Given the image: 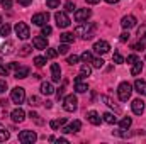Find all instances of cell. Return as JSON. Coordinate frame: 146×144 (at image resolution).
<instances>
[{"label": "cell", "mask_w": 146, "mask_h": 144, "mask_svg": "<svg viewBox=\"0 0 146 144\" xmlns=\"http://www.w3.org/2000/svg\"><path fill=\"white\" fill-rule=\"evenodd\" d=\"M76 34H80V36L83 37L85 41H90L92 37L95 36V24H92V22H82L78 27H76V31H75Z\"/></svg>", "instance_id": "6da1fadb"}, {"label": "cell", "mask_w": 146, "mask_h": 144, "mask_svg": "<svg viewBox=\"0 0 146 144\" xmlns=\"http://www.w3.org/2000/svg\"><path fill=\"white\" fill-rule=\"evenodd\" d=\"M131 93H133V85H131V83L122 81V83L117 87V95H119V100L127 102V100H129V97H131Z\"/></svg>", "instance_id": "7a4b0ae2"}, {"label": "cell", "mask_w": 146, "mask_h": 144, "mask_svg": "<svg viewBox=\"0 0 146 144\" xmlns=\"http://www.w3.org/2000/svg\"><path fill=\"white\" fill-rule=\"evenodd\" d=\"M78 107V98H76V95H66L65 97V100H63V108L66 110V112H75Z\"/></svg>", "instance_id": "3957f363"}, {"label": "cell", "mask_w": 146, "mask_h": 144, "mask_svg": "<svg viewBox=\"0 0 146 144\" xmlns=\"http://www.w3.org/2000/svg\"><path fill=\"white\" fill-rule=\"evenodd\" d=\"M10 100H12L14 104H22V102L26 100V90H24L22 87H15V88L12 90V93H10Z\"/></svg>", "instance_id": "277c9868"}, {"label": "cell", "mask_w": 146, "mask_h": 144, "mask_svg": "<svg viewBox=\"0 0 146 144\" xmlns=\"http://www.w3.org/2000/svg\"><path fill=\"white\" fill-rule=\"evenodd\" d=\"M54 20H56V26L58 27H61V29H65V27H68L70 26V17L66 15V12H56L54 14Z\"/></svg>", "instance_id": "5b68a950"}, {"label": "cell", "mask_w": 146, "mask_h": 144, "mask_svg": "<svg viewBox=\"0 0 146 144\" xmlns=\"http://www.w3.org/2000/svg\"><path fill=\"white\" fill-rule=\"evenodd\" d=\"M14 31H15L17 37H21V39H27V37L31 36L29 27H27V24H24V22H17L15 27H14Z\"/></svg>", "instance_id": "8992f818"}, {"label": "cell", "mask_w": 146, "mask_h": 144, "mask_svg": "<svg viewBox=\"0 0 146 144\" xmlns=\"http://www.w3.org/2000/svg\"><path fill=\"white\" fill-rule=\"evenodd\" d=\"M36 139H37V136L34 131H22L19 134V141L24 144H33V143H36Z\"/></svg>", "instance_id": "52a82bcc"}, {"label": "cell", "mask_w": 146, "mask_h": 144, "mask_svg": "<svg viewBox=\"0 0 146 144\" xmlns=\"http://www.w3.org/2000/svg\"><path fill=\"white\" fill-rule=\"evenodd\" d=\"M48 20H49V14L48 12H39L36 15H33V24H36V26H46L48 24Z\"/></svg>", "instance_id": "ba28073f"}, {"label": "cell", "mask_w": 146, "mask_h": 144, "mask_svg": "<svg viewBox=\"0 0 146 144\" xmlns=\"http://www.w3.org/2000/svg\"><path fill=\"white\" fill-rule=\"evenodd\" d=\"M109 49H110V46L107 41H97L94 44V51L97 54H106V53H109Z\"/></svg>", "instance_id": "9c48e42d"}, {"label": "cell", "mask_w": 146, "mask_h": 144, "mask_svg": "<svg viewBox=\"0 0 146 144\" xmlns=\"http://www.w3.org/2000/svg\"><path fill=\"white\" fill-rule=\"evenodd\" d=\"M90 15H92V10L90 9H80V10L75 12V20L76 22H85Z\"/></svg>", "instance_id": "30bf717a"}, {"label": "cell", "mask_w": 146, "mask_h": 144, "mask_svg": "<svg viewBox=\"0 0 146 144\" xmlns=\"http://www.w3.org/2000/svg\"><path fill=\"white\" fill-rule=\"evenodd\" d=\"M87 90H88V85L85 81H82V75H78L75 78V92L76 93H85Z\"/></svg>", "instance_id": "8fae6325"}, {"label": "cell", "mask_w": 146, "mask_h": 144, "mask_svg": "<svg viewBox=\"0 0 146 144\" xmlns=\"http://www.w3.org/2000/svg\"><path fill=\"white\" fill-rule=\"evenodd\" d=\"M33 46L36 48V49H46L48 48V39H46V36H36L34 39H33Z\"/></svg>", "instance_id": "7c38bea8"}, {"label": "cell", "mask_w": 146, "mask_h": 144, "mask_svg": "<svg viewBox=\"0 0 146 144\" xmlns=\"http://www.w3.org/2000/svg\"><path fill=\"white\" fill-rule=\"evenodd\" d=\"M121 26L124 27V29H131V27H134L136 26V17L134 15H124L122 17V20H121Z\"/></svg>", "instance_id": "4fadbf2b"}, {"label": "cell", "mask_w": 146, "mask_h": 144, "mask_svg": "<svg viewBox=\"0 0 146 144\" xmlns=\"http://www.w3.org/2000/svg\"><path fill=\"white\" fill-rule=\"evenodd\" d=\"M131 108H133V112H134L136 115H141V114L145 112V102H143L141 98H136V100H133Z\"/></svg>", "instance_id": "5bb4252c"}, {"label": "cell", "mask_w": 146, "mask_h": 144, "mask_svg": "<svg viewBox=\"0 0 146 144\" xmlns=\"http://www.w3.org/2000/svg\"><path fill=\"white\" fill-rule=\"evenodd\" d=\"M87 119H88V122H90L92 126H99V124L102 122V117H100L99 112H95V110H90V112L87 114Z\"/></svg>", "instance_id": "9a60e30c"}, {"label": "cell", "mask_w": 146, "mask_h": 144, "mask_svg": "<svg viewBox=\"0 0 146 144\" xmlns=\"http://www.w3.org/2000/svg\"><path fill=\"white\" fill-rule=\"evenodd\" d=\"M80 127H82V122H80V120H73L70 126L63 127V132H66V134H75V132L80 131Z\"/></svg>", "instance_id": "2e32d148"}, {"label": "cell", "mask_w": 146, "mask_h": 144, "mask_svg": "<svg viewBox=\"0 0 146 144\" xmlns=\"http://www.w3.org/2000/svg\"><path fill=\"white\" fill-rule=\"evenodd\" d=\"M10 117H12V120H14V122H22V120L26 119V112H24L21 107H17L15 110H12Z\"/></svg>", "instance_id": "e0dca14e"}, {"label": "cell", "mask_w": 146, "mask_h": 144, "mask_svg": "<svg viewBox=\"0 0 146 144\" xmlns=\"http://www.w3.org/2000/svg\"><path fill=\"white\" fill-rule=\"evenodd\" d=\"M51 78H53V81H60V78H61V68L58 63L51 65Z\"/></svg>", "instance_id": "ac0fdd59"}, {"label": "cell", "mask_w": 146, "mask_h": 144, "mask_svg": "<svg viewBox=\"0 0 146 144\" xmlns=\"http://www.w3.org/2000/svg\"><path fill=\"white\" fill-rule=\"evenodd\" d=\"M134 90L139 95H146V81L145 80H136L134 81Z\"/></svg>", "instance_id": "d6986e66"}, {"label": "cell", "mask_w": 146, "mask_h": 144, "mask_svg": "<svg viewBox=\"0 0 146 144\" xmlns=\"http://www.w3.org/2000/svg\"><path fill=\"white\" fill-rule=\"evenodd\" d=\"M29 68L27 66H19L17 70H15V78H19V80H22V78H27L29 76Z\"/></svg>", "instance_id": "ffe728a7"}, {"label": "cell", "mask_w": 146, "mask_h": 144, "mask_svg": "<svg viewBox=\"0 0 146 144\" xmlns=\"http://www.w3.org/2000/svg\"><path fill=\"white\" fill-rule=\"evenodd\" d=\"M53 92H54V88H53V85L49 81H42L41 83V93L42 95H51Z\"/></svg>", "instance_id": "44dd1931"}, {"label": "cell", "mask_w": 146, "mask_h": 144, "mask_svg": "<svg viewBox=\"0 0 146 144\" xmlns=\"http://www.w3.org/2000/svg\"><path fill=\"white\" fill-rule=\"evenodd\" d=\"M100 100H102V102H106V104H107L110 108H114L115 112H121V107H119V105H115V104H114V100H112V98H109L107 95H102V97H100Z\"/></svg>", "instance_id": "7402d4cb"}, {"label": "cell", "mask_w": 146, "mask_h": 144, "mask_svg": "<svg viewBox=\"0 0 146 144\" xmlns=\"http://www.w3.org/2000/svg\"><path fill=\"white\" fill-rule=\"evenodd\" d=\"M12 53H14V42H10V41L3 42V46H2V54H12Z\"/></svg>", "instance_id": "603a6c76"}, {"label": "cell", "mask_w": 146, "mask_h": 144, "mask_svg": "<svg viewBox=\"0 0 146 144\" xmlns=\"http://www.w3.org/2000/svg\"><path fill=\"white\" fill-rule=\"evenodd\" d=\"M65 122H66L65 119H54V120H51V122H49V126H51V129H53V131H58L60 127H63V126H65Z\"/></svg>", "instance_id": "cb8c5ba5"}, {"label": "cell", "mask_w": 146, "mask_h": 144, "mask_svg": "<svg viewBox=\"0 0 146 144\" xmlns=\"http://www.w3.org/2000/svg\"><path fill=\"white\" fill-rule=\"evenodd\" d=\"M141 71H143V63H141V61H136V63L133 65V68H131V75H133V76H138Z\"/></svg>", "instance_id": "d4e9b609"}, {"label": "cell", "mask_w": 146, "mask_h": 144, "mask_svg": "<svg viewBox=\"0 0 146 144\" xmlns=\"http://www.w3.org/2000/svg\"><path fill=\"white\" fill-rule=\"evenodd\" d=\"M102 120L107 122V124H115V122H117V119H115L114 114H110V112H106V114L102 115Z\"/></svg>", "instance_id": "484cf974"}, {"label": "cell", "mask_w": 146, "mask_h": 144, "mask_svg": "<svg viewBox=\"0 0 146 144\" xmlns=\"http://www.w3.org/2000/svg\"><path fill=\"white\" fill-rule=\"evenodd\" d=\"M60 39H61V42L70 44V42H73V41H75V36H73L72 32H63V34L60 36Z\"/></svg>", "instance_id": "4316f807"}, {"label": "cell", "mask_w": 146, "mask_h": 144, "mask_svg": "<svg viewBox=\"0 0 146 144\" xmlns=\"http://www.w3.org/2000/svg\"><path fill=\"white\" fill-rule=\"evenodd\" d=\"M9 137H10L9 131H7V129H5V127H3V126L0 124V143H5V141H7Z\"/></svg>", "instance_id": "83f0119b"}, {"label": "cell", "mask_w": 146, "mask_h": 144, "mask_svg": "<svg viewBox=\"0 0 146 144\" xmlns=\"http://www.w3.org/2000/svg\"><path fill=\"white\" fill-rule=\"evenodd\" d=\"M90 73H92V68L88 66V63H85V65L80 66V75L82 76H90Z\"/></svg>", "instance_id": "f1b7e54d"}, {"label": "cell", "mask_w": 146, "mask_h": 144, "mask_svg": "<svg viewBox=\"0 0 146 144\" xmlns=\"http://www.w3.org/2000/svg\"><path fill=\"white\" fill-rule=\"evenodd\" d=\"M131 124H133V119H131V117H124V119L121 120V124H119V126H121V129H129V127H131Z\"/></svg>", "instance_id": "f546056e"}, {"label": "cell", "mask_w": 146, "mask_h": 144, "mask_svg": "<svg viewBox=\"0 0 146 144\" xmlns=\"http://www.w3.org/2000/svg\"><path fill=\"white\" fill-rule=\"evenodd\" d=\"M80 58H82V61H83V63H92V59H94V56H92V53H90V51H85Z\"/></svg>", "instance_id": "4dcf8cb0"}, {"label": "cell", "mask_w": 146, "mask_h": 144, "mask_svg": "<svg viewBox=\"0 0 146 144\" xmlns=\"http://www.w3.org/2000/svg\"><path fill=\"white\" fill-rule=\"evenodd\" d=\"M138 37H139V41H146V24H143L138 29Z\"/></svg>", "instance_id": "1f68e13d"}, {"label": "cell", "mask_w": 146, "mask_h": 144, "mask_svg": "<svg viewBox=\"0 0 146 144\" xmlns=\"http://www.w3.org/2000/svg\"><path fill=\"white\" fill-rule=\"evenodd\" d=\"M92 66L100 70V68L104 66V59H102V58H94V59H92Z\"/></svg>", "instance_id": "d6a6232c"}, {"label": "cell", "mask_w": 146, "mask_h": 144, "mask_svg": "<svg viewBox=\"0 0 146 144\" xmlns=\"http://www.w3.org/2000/svg\"><path fill=\"white\" fill-rule=\"evenodd\" d=\"M34 65H36L37 68L44 66V65H46V58H44V56H36V58H34Z\"/></svg>", "instance_id": "836d02e7"}, {"label": "cell", "mask_w": 146, "mask_h": 144, "mask_svg": "<svg viewBox=\"0 0 146 144\" xmlns=\"http://www.w3.org/2000/svg\"><path fill=\"white\" fill-rule=\"evenodd\" d=\"M10 34V26L9 24H2L0 27V36H9Z\"/></svg>", "instance_id": "e575fe53"}, {"label": "cell", "mask_w": 146, "mask_h": 144, "mask_svg": "<svg viewBox=\"0 0 146 144\" xmlns=\"http://www.w3.org/2000/svg\"><path fill=\"white\" fill-rule=\"evenodd\" d=\"M31 49H33V48H31L29 44H26V46L21 48V53H19V54H21V56H27V54H31Z\"/></svg>", "instance_id": "d590c367"}, {"label": "cell", "mask_w": 146, "mask_h": 144, "mask_svg": "<svg viewBox=\"0 0 146 144\" xmlns=\"http://www.w3.org/2000/svg\"><path fill=\"white\" fill-rule=\"evenodd\" d=\"M112 61L117 63V65H121V63H124V58L121 56V53H114L112 54Z\"/></svg>", "instance_id": "8d00e7d4"}, {"label": "cell", "mask_w": 146, "mask_h": 144, "mask_svg": "<svg viewBox=\"0 0 146 144\" xmlns=\"http://www.w3.org/2000/svg\"><path fill=\"white\" fill-rule=\"evenodd\" d=\"M56 56H58V51H56V49L46 48V58H56Z\"/></svg>", "instance_id": "74e56055"}, {"label": "cell", "mask_w": 146, "mask_h": 144, "mask_svg": "<svg viewBox=\"0 0 146 144\" xmlns=\"http://www.w3.org/2000/svg\"><path fill=\"white\" fill-rule=\"evenodd\" d=\"M46 5L49 9H58L60 7V0H46Z\"/></svg>", "instance_id": "f35d334b"}, {"label": "cell", "mask_w": 146, "mask_h": 144, "mask_svg": "<svg viewBox=\"0 0 146 144\" xmlns=\"http://www.w3.org/2000/svg\"><path fill=\"white\" fill-rule=\"evenodd\" d=\"M68 49H70V46H68L66 42H63V44L58 48V53H60V54H66V53H68Z\"/></svg>", "instance_id": "ab89813d"}, {"label": "cell", "mask_w": 146, "mask_h": 144, "mask_svg": "<svg viewBox=\"0 0 146 144\" xmlns=\"http://www.w3.org/2000/svg\"><path fill=\"white\" fill-rule=\"evenodd\" d=\"M29 117H31V119H33V120H34L36 124H39V126L42 124V120L39 119V114H36V112H33V110H31V114H29Z\"/></svg>", "instance_id": "60d3db41"}, {"label": "cell", "mask_w": 146, "mask_h": 144, "mask_svg": "<svg viewBox=\"0 0 146 144\" xmlns=\"http://www.w3.org/2000/svg\"><path fill=\"white\" fill-rule=\"evenodd\" d=\"M133 49H134V51H143V49H145V41H139V42L133 44Z\"/></svg>", "instance_id": "b9f144b4"}, {"label": "cell", "mask_w": 146, "mask_h": 144, "mask_svg": "<svg viewBox=\"0 0 146 144\" xmlns=\"http://www.w3.org/2000/svg\"><path fill=\"white\" fill-rule=\"evenodd\" d=\"M10 71V66H5V65H0V75L2 76H7Z\"/></svg>", "instance_id": "7bdbcfd3"}, {"label": "cell", "mask_w": 146, "mask_h": 144, "mask_svg": "<svg viewBox=\"0 0 146 144\" xmlns=\"http://www.w3.org/2000/svg\"><path fill=\"white\" fill-rule=\"evenodd\" d=\"M51 32H53V29H51L48 24H46V26H42V31H41V34H42V36H49Z\"/></svg>", "instance_id": "ee69618b"}, {"label": "cell", "mask_w": 146, "mask_h": 144, "mask_svg": "<svg viewBox=\"0 0 146 144\" xmlns=\"http://www.w3.org/2000/svg\"><path fill=\"white\" fill-rule=\"evenodd\" d=\"M75 10V3L73 2H66L65 3V12H73Z\"/></svg>", "instance_id": "f6af8a7d"}, {"label": "cell", "mask_w": 146, "mask_h": 144, "mask_svg": "<svg viewBox=\"0 0 146 144\" xmlns=\"http://www.w3.org/2000/svg\"><path fill=\"white\" fill-rule=\"evenodd\" d=\"M78 59H80V58H78L76 54H73V56H68V65H76V63H78Z\"/></svg>", "instance_id": "bcb514c9"}, {"label": "cell", "mask_w": 146, "mask_h": 144, "mask_svg": "<svg viewBox=\"0 0 146 144\" xmlns=\"http://www.w3.org/2000/svg\"><path fill=\"white\" fill-rule=\"evenodd\" d=\"M129 37H131V34H129V31H127V32H122L119 39H121V42H127V41H129Z\"/></svg>", "instance_id": "7dc6e473"}, {"label": "cell", "mask_w": 146, "mask_h": 144, "mask_svg": "<svg viewBox=\"0 0 146 144\" xmlns=\"http://www.w3.org/2000/svg\"><path fill=\"white\" fill-rule=\"evenodd\" d=\"M29 105H31V107L39 105V98H37V97H31V98H29Z\"/></svg>", "instance_id": "c3c4849f"}, {"label": "cell", "mask_w": 146, "mask_h": 144, "mask_svg": "<svg viewBox=\"0 0 146 144\" xmlns=\"http://www.w3.org/2000/svg\"><path fill=\"white\" fill-rule=\"evenodd\" d=\"M126 61H127V63H131V65H134V63H136V61H139V59H138V56H136V54H131V56H127V59H126Z\"/></svg>", "instance_id": "681fc988"}, {"label": "cell", "mask_w": 146, "mask_h": 144, "mask_svg": "<svg viewBox=\"0 0 146 144\" xmlns=\"http://www.w3.org/2000/svg\"><path fill=\"white\" fill-rule=\"evenodd\" d=\"M7 90V81L5 80H0V93H3Z\"/></svg>", "instance_id": "f907efd6"}, {"label": "cell", "mask_w": 146, "mask_h": 144, "mask_svg": "<svg viewBox=\"0 0 146 144\" xmlns=\"http://www.w3.org/2000/svg\"><path fill=\"white\" fill-rule=\"evenodd\" d=\"M17 3H19V5H22V7H27V5H31V3H33V0H17Z\"/></svg>", "instance_id": "816d5d0a"}, {"label": "cell", "mask_w": 146, "mask_h": 144, "mask_svg": "<svg viewBox=\"0 0 146 144\" xmlns=\"http://www.w3.org/2000/svg\"><path fill=\"white\" fill-rule=\"evenodd\" d=\"M63 95H65V87L58 88V92H56V97H58V98H63Z\"/></svg>", "instance_id": "f5cc1de1"}, {"label": "cell", "mask_w": 146, "mask_h": 144, "mask_svg": "<svg viewBox=\"0 0 146 144\" xmlns=\"http://www.w3.org/2000/svg\"><path fill=\"white\" fill-rule=\"evenodd\" d=\"M2 5H3V9H10L12 7V0H3Z\"/></svg>", "instance_id": "db71d44e"}, {"label": "cell", "mask_w": 146, "mask_h": 144, "mask_svg": "<svg viewBox=\"0 0 146 144\" xmlns=\"http://www.w3.org/2000/svg\"><path fill=\"white\" fill-rule=\"evenodd\" d=\"M9 66H10V70H17L19 68V63H10Z\"/></svg>", "instance_id": "11a10c76"}, {"label": "cell", "mask_w": 146, "mask_h": 144, "mask_svg": "<svg viewBox=\"0 0 146 144\" xmlns=\"http://www.w3.org/2000/svg\"><path fill=\"white\" fill-rule=\"evenodd\" d=\"M0 105H2V107L5 108L7 105H9V104H7V100H3V98H2V100H0Z\"/></svg>", "instance_id": "9f6ffc18"}, {"label": "cell", "mask_w": 146, "mask_h": 144, "mask_svg": "<svg viewBox=\"0 0 146 144\" xmlns=\"http://www.w3.org/2000/svg\"><path fill=\"white\" fill-rule=\"evenodd\" d=\"M100 0H87V3H92V5H95V3H99Z\"/></svg>", "instance_id": "6f0895ef"}, {"label": "cell", "mask_w": 146, "mask_h": 144, "mask_svg": "<svg viewBox=\"0 0 146 144\" xmlns=\"http://www.w3.org/2000/svg\"><path fill=\"white\" fill-rule=\"evenodd\" d=\"M106 2H107V3H117L119 0H106Z\"/></svg>", "instance_id": "680465c9"}, {"label": "cell", "mask_w": 146, "mask_h": 144, "mask_svg": "<svg viewBox=\"0 0 146 144\" xmlns=\"http://www.w3.org/2000/svg\"><path fill=\"white\" fill-rule=\"evenodd\" d=\"M0 24H2V15H0Z\"/></svg>", "instance_id": "91938a15"}, {"label": "cell", "mask_w": 146, "mask_h": 144, "mask_svg": "<svg viewBox=\"0 0 146 144\" xmlns=\"http://www.w3.org/2000/svg\"><path fill=\"white\" fill-rule=\"evenodd\" d=\"M2 2H3V0H0V3H2Z\"/></svg>", "instance_id": "94428289"}]
</instances>
